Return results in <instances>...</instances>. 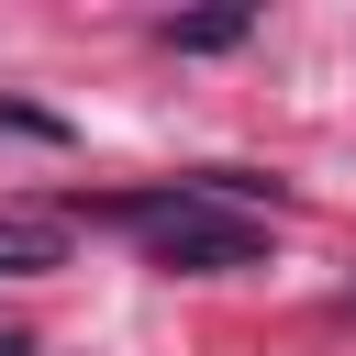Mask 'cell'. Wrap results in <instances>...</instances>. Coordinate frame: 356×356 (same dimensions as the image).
Returning a JSON list of instances; mask_svg holds the SVG:
<instances>
[{"instance_id":"1","label":"cell","mask_w":356,"mask_h":356,"mask_svg":"<svg viewBox=\"0 0 356 356\" xmlns=\"http://www.w3.org/2000/svg\"><path fill=\"white\" fill-rule=\"evenodd\" d=\"M156 267L178 278H234V267H267V222H256V178L211 167V178H178V189H145L111 211Z\"/></svg>"},{"instance_id":"2","label":"cell","mask_w":356,"mask_h":356,"mask_svg":"<svg viewBox=\"0 0 356 356\" xmlns=\"http://www.w3.org/2000/svg\"><path fill=\"white\" fill-rule=\"evenodd\" d=\"M67 267V222L56 211H0V278H44Z\"/></svg>"},{"instance_id":"3","label":"cell","mask_w":356,"mask_h":356,"mask_svg":"<svg viewBox=\"0 0 356 356\" xmlns=\"http://www.w3.org/2000/svg\"><path fill=\"white\" fill-rule=\"evenodd\" d=\"M245 33H256V11H245V0H234V11H189V22H167V44H178V56H222V44H245Z\"/></svg>"},{"instance_id":"4","label":"cell","mask_w":356,"mask_h":356,"mask_svg":"<svg viewBox=\"0 0 356 356\" xmlns=\"http://www.w3.org/2000/svg\"><path fill=\"white\" fill-rule=\"evenodd\" d=\"M0 356H33V345H22V334H0Z\"/></svg>"}]
</instances>
